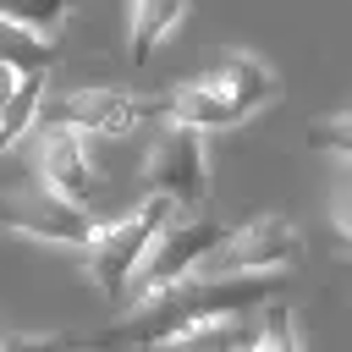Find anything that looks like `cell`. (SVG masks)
Masks as SVG:
<instances>
[{
  "mask_svg": "<svg viewBox=\"0 0 352 352\" xmlns=\"http://www.w3.org/2000/svg\"><path fill=\"white\" fill-rule=\"evenodd\" d=\"M165 116V99H143L126 88H72L60 99L44 104V132H99V138H121L132 126H148Z\"/></svg>",
  "mask_w": 352,
  "mask_h": 352,
  "instance_id": "cell-5",
  "label": "cell"
},
{
  "mask_svg": "<svg viewBox=\"0 0 352 352\" xmlns=\"http://www.w3.org/2000/svg\"><path fill=\"white\" fill-rule=\"evenodd\" d=\"M248 341H253L248 319H204V324L182 330L176 341H165L154 352H248Z\"/></svg>",
  "mask_w": 352,
  "mask_h": 352,
  "instance_id": "cell-12",
  "label": "cell"
},
{
  "mask_svg": "<svg viewBox=\"0 0 352 352\" xmlns=\"http://www.w3.org/2000/svg\"><path fill=\"white\" fill-rule=\"evenodd\" d=\"M22 88V72H11V66H0V110L11 104V94Z\"/></svg>",
  "mask_w": 352,
  "mask_h": 352,
  "instance_id": "cell-19",
  "label": "cell"
},
{
  "mask_svg": "<svg viewBox=\"0 0 352 352\" xmlns=\"http://www.w3.org/2000/svg\"><path fill=\"white\" fill-rule=\"evenodd\" d=\"M143 182H148V198H165L170 209H198L209 198V148H204V132L192 126H160L148 154H143Z\"/></svg>",
  "mask_w": 352,
  "mask_h": 352,
  "instance_id": "cell-6",
  "label": "cell"
},
{
  "mask_svg": "<svg viewBox=\"0 0 352 352\" xmlns=\"http://www.w3.org/2000/svg\"><path fill=\"white\" fill-rule=\"evenodd\" d=\"M0 16H6L16 33H28V38H38V44H55L60 28L72 22V6H0Z\"/></svg>",
  "mask_w": 352,
  "mask_h": 352,
  "instance_id": "cell-14",
  "label": "cell"
},
{
  "mask_svg": "<svg viewBox=\"0 0 352 352\" xmlns=\"http://www.w3.org/2000/svg\"><path fill=\"white\" fill-rule=\"evenodd\" d=\"M248 352H302V341H297V324H292V308H286V302H270V308H264V319L253 324Z\"/></svg>",
  "mask_w": 352,
  "mask_h": 352,
  "instance_id": "cell-15",
  "label": "cell"
},
{
  "mask_svg": "<svg viewBox=\"0 0 352 352\" xmlns=\"http://www.w3.org/2000/svg\"><path fill=\"white\" fill-rule=\"evenodd\" d=\"M204 88H209L214 99H226L242 121L280 99V77H275V66H264V60H258V55H248V50H231V55L204 77Z\"/></svg>",
  "mask_w": 352,
  "mask_h": 352,
  "instance_id": "cell-8",
  "label": "cell"
},
{
  "mask_svg": "<svg viewBox=\"0 0 352 352\" xmlns=\"http://www.w3.org/2000/svg\"><path fill=\"white\" fill-rule=\"evenodd\" d=\"M170 220H176V209L165 198H143L132 214L99 220V236L82 248V264H88V280L104 302H126V286H132L138 264L148 258V248L160 242V231Z\"/></svg>",
  "mask_w": 352,
  "mask_h": 352,
  "instance_id": "cell-2",
  "label": "cell"
},
{
  "mask_svg": "<svg viewBox=\"0 0 352 352\" xmlns=\"http://www.w3.org/2000/svg\"><path fill=\"white\" fill-rule=\"evenodd\" d=\"M182 16H187V6L176 0H138L132 11H126V55H132V66H148L154 60V50L182 28Z\"/></svg>",
  "mask_w": 352,
  "mask_h": 352,
  "instance_id": "cell-10",
  "label": "cell"
},
{
  "mask_svg": "<svg viewBox=\"0 0 352 352\" xmlns=\"http://www.w3.org/2000/svg\"><path fill=\"white\" fill-rule=\"evenodd\" d=\"M302 253V236L286 214H253L220 236L209 264L198 275L209 280H258V275H286V264Z\"/></svg>",
  "mask_w": 352,
  "mask_h": 352,
  "instance_id": "cell-3",
  "label": "cell"
},
{
  "mask_svg": "<svg viewBox=\"0 0 352 352\" xmlns=\"http://www.w3.org/2000/svg\"><path fill=\"white\" fill-rule=\"evenodd\" d=\"M0 226L16 231V236H33V242H55V248H88L99 236V220L88 209L55 198L44 182L6 192L0 198Z\"/></svg>",
  "mask_w": 352,
  "mask_h": 352,
  "instance_id": "cell-7",
  "label": "cell"
},
{
  "mask_svg": "<svg viewBox=\"0 0 352 352\" xmlns=\"http://www.w3.org/2000/svg\"><path fill=\"white\" fill-rule=\"evenodd\" d=\"M308 148L341 154V160L352 165V110H341V116H324V121H314V126H308Z\"/></svg>",
  "mask_w": 352,
  "mask_h": 352,
  "instance_id": "cell-16",
  "label": "cell"
},
{
  "mask_svg": "<svg viewBox=\"0 0 352 352\" xmlns=\"http://www.w3.org/2000/svg\"><path fill=\"white\" fill-rule=\"evenodd\" d=\"M0 346H6V330H0Z\"/></svg>",
  "mask_w": 352,
  "mask_h": 352,
  "instance_id": "cell-20",
  "label": "cell"
},
{
  "mask_svg": "<svg viewBox=\"0 0 352 352\" xmlns=\"http://www.w3.org/2000/svg\"><path fill=\"white\" fill-rule=\"evenodd\" d=\"M0 66H11V72H22V77H50V66H55V44H38V38H28V33H16L6 16H0Z\"/></svg>",
  "mask_w": 352,
  "mask_h": 352,
  "instance_id": "cell-13",
  "label": "cell"
},
{
  "mask_svg": "<svg viewBox=\"0 0 352 352\" xmlns=\"http://www.w3.org/2000/svg\"><path fill=\"white\" fill-rule=\"evenodd\" d=\"M330 214H336V231L352 242V170L341 176V187H336V198H330Z\"/></svg>",
  "mask_w": 352,
  "mask_h": 352,
  "instance_id": "cell-18",
  "label": "cell"
},
{
  "mask_svg": "<svg viewBox=\"0 0 352 352\" xmlns=\"http://www.w3.org/2000/svg\"><path fill=\"white\" fill-rule=\"evenodd\" d=\"M44 88H50V77H44V72H38V77H22V88L11 94V104L0 110V154H6V148H16V143L44 121V104H50V94H44Z\"/></svg>",
  "mask_w": 352,
  "mask_h": 352,
  "instance_id": "cell-11",
  "label": "cell"
},
{
  "mask_svg": "<svg viewBox=\"0 0 352 352\" xmlns=\"http://www.w3.org/2000/svg\"><path fill=\"white\" fill-rule=\"evenodd\" d=\"M220 236H226L220 220H204V214L170 220V226L160 231V242L148 248V258L138 264V275H132V286H126V302L138 308V302H148V297H160V292L192 280V275L209 264V253L220 248Z\"/></svg>",
  "mask_w": 352,
  "mask_h": 352,
  "instance_id": "cell-4",
  "label": "cell"
},
{
  "mask_svg": "<svg viewBox=\"0 0 352 352\" xmlns=\"http://www.w3.org/2000/svg\"><path fill=\"white\" fill-rule=\"evenodd\" d=\"M38 176H44V187H50L55 198H66V204H77V209L99 192V165H94V154H88V143H82L77 132H50V138H44V148H38Z\"/></svg>",
  "mask_w": 352,
  "mask_h": 352,
  "instance_id": "cell-9",
  "label": "cell"
},
{
  "mask_svg": "<svg viewBox=\"0 0 352 352\" xmlns=\"http://www.w3.org/2000/svg\"><path fill=\"white\" fill-rule=\"evenodd\" d=\"M275 292H280V275H258V280H209V275H192V280H182V286H170V292L126 308L104 330H94L88 346L94 352L99 346H148L154 352V346L176 341L182 330H192L204 319H242V308L275 302Z\"/></svg>",
  "mask_w": 352,
  "mask_h": 352,
  "instance_id": "cell-1",
  "label": "cell"
},
{
  "mask_svg": "<svg viewBox=\"0 0 352 352\" xmlns=\"http://www.w3.org/2000/svg\"><path fill=\"white\" fill-rule=\"evenodd\" d=\"M0 352H72L66 336H33V330H6Z\"/></svg>",
  "mask_w": 352,
  "mask_h": 352,
  "instance_id": "cell-17",
  "label": "cell"
}]
</instances>
